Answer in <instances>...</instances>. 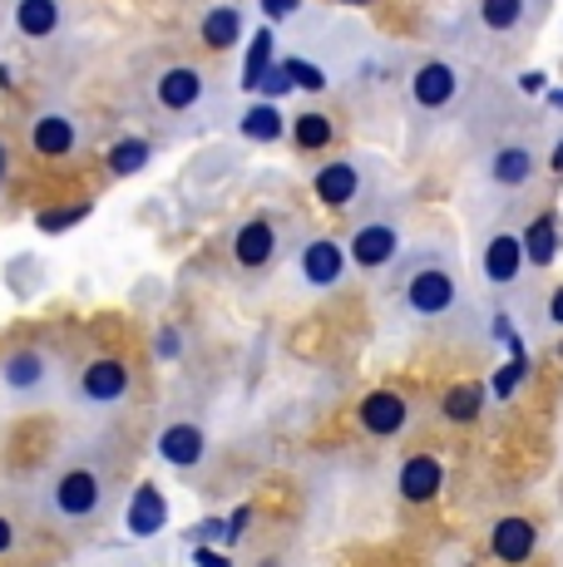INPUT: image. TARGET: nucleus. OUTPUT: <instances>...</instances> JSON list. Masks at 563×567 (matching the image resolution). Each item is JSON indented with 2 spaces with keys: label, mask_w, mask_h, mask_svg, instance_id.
Wrapping results in <instances>:
<instances>
[{
  "label": "nucleus",
  "mask_w": 563,
  "mask_h": 567,
  "mask_svg": "<svg viewBox=\"0 0 563 567\" xmlns=\"http://www.w3.org/2000/svg\"><path fill=\"white\" fill-rule=\"evenodd\" d=\"M40 504H45V514L64 523V528H84V523H94L104 514V504H110V478H104V468L74 460V464H60L55 474L45 478V488H40Z\"/></svg>",
  "instance_id": "nucleus-1"
},
{
  "label": "nucleus",
  "mask_w": 563,
  "mask_h": 567,
  "mask_svg": "<svg viewBox=\"0 0 563 567\" xmlns=\"http://www.w3.org/2000/svg\"><path fill=\"white\" fill-rule=\"evenodd\" d=\"M60 385V361L50 346H16V351L0 355V395L16 400V405H35L50 390Z\"/></svg>",
  "instance_id": "nucleus-2"
},
{
  "label": "nucleus",
  "mask_w": 563,
  "mask_h": 567,
  "mask_svg": "<svg viewBox=\"0 0 563 567\" xmlns=\"http://www.w3.org/2000/svg\"><path fill=\"white\" fill-rule=\"evenodd\" d=\"M460 307V281H454L450 267H440V261H430V267L410 271L406 277V311L420 316V321H436V316H446Z\"/></svg>",
  "instance_id": "nucleus-3"
},
{
  "label": "nucleus",
  "mask_w": 563,
  "mask_h": 567,
  "mask_svg": "<svg viewBox=\"0 0 563 567\" xmlns=\"http://www.w3.org/2000/svg\"><path fill=\"white\" fill-rule=\"evenodd\" d=\"M129 390H134V375H129V365L119 361V355H94V361L74 375V395L90 410H114L119 400H129Z\"/></svg>",
  "instance_id": "nucleus-4"
},
{
  "label": "nucleus",
  "mask_w": 563,
  "mask_h": 567,
  "mask_svg": "<svg viewBox=\"0 0 563 567\" xmlns=\"http://www.w3.org/2000/svg\"><path fill=\"white\" fill-rule=\"evenodd\" d=\"M297 267H301V281H307L311 291H331V287L346 281L351 261H346V247L337 243V237H311V243L301 247Z\"/></svg>",
  "instance_id": "nucleus-5"
},
{
  "label": "nucleus",
  "mask_w": 563,
  "mask_h": 567,
  "mask_svg": "<svg viewBox=\"0 0 563 567\" xmlns=\"http://www.w3.org/2000/svg\"><path fill=\"white\" fill-rule=\"evenodd\" d=\"M400 252V233H396V223H361L356 227V237H351V247H346V261L351 267H361V271H381V267H391Z\"/></svg>",
  "instance_id": "nucleus-6"
},
{
  "label": "nucleus",
  "mask_w": 563,
  "mask_h": 567,
  "mask_svg": "<svg viewBox=\"0 0 563 567\" xmlns=\"http://www.w3.org/2000/svg\"><path fill=\"white\" fill-rule=\"evenodd\" d=\"M454 94H460V74H454L450 60H426L416 74H410V100L420 109H430V114L454 104Z\"/></svg>",
  "instance_id": "nucleus-7"
},
{
  "label": "nucleus",
  "mask_w": 563,
  "mask_h": 567,
  "mask_svg": "<svg viewBox=\"0 0 563 567\" xmlns=\"http://www.w3.org/2000/svg\"><path fill=\"white\" fill-rule=\"evenodd\" d=\"M277 257V227H273V217H247L243 227H237V237H233V261L243 271H263L267 261Z\"/></svg>",
  "instance_id": "nucleus-8"
},
{
  "label": "nucleus",
  "mask_w": 563,
  "mask_h": 567,
  "mask_svg": "<svg viewBox=\"0 0 563 567\" xmlns=\"http://www.w3.org/2000/svg\"><path fill=\"white\" fill-rule=\"evenodd\" d=\"M158 460H164L168 468H183V474H188V468H198L203 460H208V434L188 420L168 424V430L158 434Z\"/></svg>",
  "instance_id": "nucleus-9"
},
{
  "label": "nucleus",
  "mask_w": 563,
  "mask_h": 567,
  "mask_svg": "<svg viewBox=\"0 0 563 567\" xmlns=\"http://www.w3.org/2000/svg\"><path fill=\"white\" fill-rule=\"evenodd\" d=\"M361 430L366 434H376V440H391V434L406 430V420H410V405L396 395V390H371V395L361 400Z\"/></svg>",
  "instance_id": "nucleus-10"
},
{
  "label": "nucleus",
  "mask_w": 563,
  "mask_h": 567,
  "mask_svg": "<svg viewBox=\"0 0 563 567\" xmlns=\"http://www.w3.org/2000/svg\"><path fill=\"white\" fill-rule=\"evenodd\" d=\"M490 553L500 563H509V567L529 563L539 553V528L529 518H500L494 523V533H490Z\"/></svg>",
  "instance_id": "nucleus-11"
},
{
  "label": "nucleus",
  "mask_w": 563,
  "mask_h": 567,
  "mask_svg": "<svg viewBox=\"0 0 563 567\" xmlns=\"http://www.w3.org/2000/svg\"><path fill=\"white\" fill-rule=\"evenodd\" d=\"M400 498L406 504H430V498L440 494V484H446V468H440L436 454H410L406 464H400Z\"/></svg>",
  "instance_id": "nucleus-12"
},
{
  "label": "nucleus",
  "mask_w": 563,
  "mask_h": 567,
  "mask_svg": "<svg viewBox=\"0 0 563 567\" xmlns=\"http://www.w3.org/2000/svg\"><path fill=\"white\" fill-rule=\"evenodd\" d=\"M158 104L168 109V114H183V109H193L203 100V74L193 70V64H173V70L158 74Z\"/></svg>",
  "instance_id": "nucleus-13"
},
{
  "label": "nucleus",
  "mask_w": 563,
  "mask_h": 567,
  "mask_svg": "<svg viewBox=\"0 0 563 567\" xmlns=\"http://www.w3.org/2000/svg\"><path fill=\"white\" fill-rule=\"evenodd\" d=\"M74 144H80V128L64 114H40L35 124H30V148H35L40 158H64V154H74Z\"/></svg>",
  "instance_id": "nucleus-14"
},
{
  "label": "nucleus",
  "mask_w": 563,
  "mask_h": 567,
  "mask_svg": "<svg viewBox=\"0 0 563 567\" xmlns=\"http://www.w3.org/2000/svg\"><path fill=\"white\" fill-rule=\"evenodd\" d=\"M311 188H317V198L327 207H346L356 193H361V173H356V163H346V158L321 163L317 178H311Z\"/></svg>",
  "instance_id": "nucleus-15"
},
{
  "label": "nucleus",
  "mask_w": 563,
  "mask_h": 567,
  "mask_svg": "<svg viewBox=\"0 0 563 567\" xmlns=\"http://www.w3.org/2000/svg\"><path fill=\"white\" fill-rule=\"evenodd\" d=\"M524 271V252H519V237L514 233H494L490 243H484V277L494 281V287H509V281Z\"/></svg>",
  "instance_id": "nucleus-16"
},
{
  "label": "nucleus",
  "mask_w": 563,
  "mask_h": 567,
  "mask_svg": "<svg viewBox=\"0 0 563 567\" xmlns=\"http://www.w3.org/2000/svg\"><path fill=\"white\" fill-rule=\"evenodd\" d=\"M164 523H168L164 494H158L154 484H139V494L129 498V533H134V538H154Z\"/></svg>",
  "instance_id": "nucleus-17"
},
{
  "label": "nucleus",
  "mask_w": 563,
  "mask_h": 567,
  "mask_svg": "<svg viewBox=\"0 0 563 567\" xmlns=\"http://www.w3.org/2000/svg\"><path fill=\"white\" fill-rule=\"evenodd\" d=\"M490 178L500 183V188H524V183L534 178V154H529L524 144H504L500 154L490 158Z\"/></svg>",
  "instance_id": "nucleus-18"
},
{
  "label": "nucleus",
  "mask_w": 563,
  "mask_h": 567,
  "mask_svg": "<svg viewBox=\"0 0 563 567\" xmlns=\"http://www.w3.org/2000/svg\"><path fill=\"white\" fill-rule=\"evenodd\" d=\"M16 30L30 40H50L60 30V6L55 0H16Z\"/></svg>",
  "instance_id": "nucleus-19"
},
{
  "label": "nucleus",
  "mask_w": 563,
  "mask_h": 567,
  "mask_svg": "<svg viewBox=\"0 0 563 567\" xmlns=\"http://www.w3.org/2000/svg\"><path fill=\"white\" fill-rule=\"evenodd\" d=\"M519 252H524V267H554V252H559L554 217H534L529 233L519 237Z\"/></svg>",
  "instance_id": "nucleus-20"
},
{
  "label": "nucleus",
  "mask_w": 563,
  "mask_h": 567,
  "mask_svg": "<svg viewBox=\"0 0 563 567\" xmlns=\"http://www.w3.org/2000/svg\"><path fill=\"white\" fill-rule=\"evenodd\" d=\"M287 134H291V144H297L301 154H317V148H327L331 138H337V128H331V118H327V114L307 109V114H297V118L287 124Z\"/></svg>",
  "instance_id": "nucleus-21"
},
{
  "label": "nucleus",
  "mask_w": 563,
  "mask_h": 567,
  "mask_svg": "<svg viewBox=\"0 0 563 567\" xmlns=\"http://www.w3.org/2000/svg\"><path fill=\"white\" fill-rule=\"evenodd\" d=\"M243 40V16H237L233 6H213L208 16H203V45L208 50H227Z\"/></svg>",
  "instance_id": "nucleus-22"
},
{
  "label": "nucleus",
  "mask_w": 563,
  "mask_h": 567,
  "mask_svg": "<svg viewBox=\"0 0 563 567\" xmlns=\"http://www.w3.org/2000/svg\"><path fill=\"white\" fill-rule=\"evenodd\" d=\"M282 134H287V124H282L277 104H263V100H257V104L243 114V138H257V144H277Z\"/></svg>",
  "instance_id": "nucleus-23"
},
{
  "label": "nucleus",
  "mask_w": 563,
  "mask_h": 567,
  "mask_svg": "<svg viewBox=\"0 0 563 567\" xmlns=\"http://www.w3.org/2000/svg\"><path fill=\"white\" fill-rule=\"evenodd\" d=\"M149 158H154V144H149V138H139V134H129V138H119V144L110 148V173L129 178V173L149 168Z\"/></svg>",
  "instance_id": "nucleus-24"
},
{
  "label": "nucleus",
  "mask_w": 563,
  "mask_h": 567,
  "mask_svg": "<svg viewBox=\"0 0 563 567\" xmlns=\"http://www.w3.org/2000/svg\"><path fill=\"white\" fill-rule=\"evenodd\" d=\"M480 405H484V390H480V385H450V390H446V400H440L446 420H454V424L480 420Z\"/></svg>",
  "instance_id": "nucleus-25"
},
{
  "label": "nucleus",
  "mask_w": 563,
  "mask_h": 567,
  "mask_svg": "<svg viewBox=\"0 0 563 567\" xmlns=\"http://www.w3.org/2000/svg\"><path fill=\"white\" fill-rule=\"evenodd\" d=\"M519 20H524V0H480V25L494 30V35L514 30Z\"/></svg>",
  "instance_id": "nucleus-26"
},
{
  "label": "nucleus",
  "mask_w": 563,
  "mask_h": 567,
  "mask_svg": "<svg viewBox=\"0 0 563 567\" xmlns=\"http://www.w3.org/2000/svg\"><path fill=\"white\" fill-rule=\"evenodd\" d=\"M267 64H273V30H257V40L253 45H247V70H243V90L253 94L257 90V80H263L267 74Z\"/></svg>",
  "instance_id": "nucleus-27"
},
{
  "label": "nucleus",
  "mask_w": 563,
  "mask_h": 567,
  "mask_svg": "<svg viewBox=\"0 0 563 567\" xmlns=\"http://www.w3.org/2000/svg\"><path fill=\"white\" fill-rule=\"evenodd\" d=\"M282 70H287V84H297V90H307V94L327 90V74H321L311 60H301V54H291V60H282Z\"/></svg>",
  "instance_id": "nucleus-28"
},
{
  "label": "nucleus",
  "mask_w": 563,
  "mask_h": 567,
  "mask_svg": "<svg viewBox=\"0 0 563 567\" xmlns=\"http://www.w3.org/2000/svg\"><path fill=\"white\" fill-rule=\"evenodd\" d=\"M524 370H529V361H524V351H519L504 370H494V395H500V400H504V395H514V385L524 380Z\"/></svg>",
  "instance_id": "nucleus-29"
},
{
  "label": "nucleus",
  "mask_w": 563,
  "mask_h": 567,
  "mask_svg": "<svg viewBox=\"0 0 563 567\" xmlns=\"http://www.w3.org/2000/svg\"><path fill=\"white\" fill-rule=\"evenodd\" d=\"M20 543H25V533H20V523L6 514V508H0V563L6 558H16L20 553Z\"/></svg>",
  "instance_id": "nucleus-30"
},
{
  "label": "nucleus",
  "mask_w": 563,
  "mask_h": 567,
  "mask_svg": "<svg viewBox=\"0 0 563 567\" xmlns=\"http://www.w3.org/2000/svg\"><path fill=\"white\" fill-rule=\"evenodd\" d=\"M287 90H291V84H287V70H282V64H267V74L257 80L253 94H263V104H273L277 94H287Z\"/></svg>",
  "instance_id": "nucleus-31"
},
{
  "label": "nucleus",
  "mask_w": 563,
  "mask_h": 567,
  "mask_svg": "<svg viewBox=\"0 0 563 567\" xmlns=\"http://www.w3.org/2000/svg\"><path fill=\"white\" fill-rule=\"evenodd\" d=\"M90 213V207H64V213H40V227H45V233H60V227H70L74 217H84Z\"/></svg>",
  "instance_id": "nucleus-32"
},
{
  "label": "nucleus",
  "mask_w": 563,
  "mask_h": 567,
  "mask_svg": "<svg viewBox=\"0 0 563 567\" xmlns=\"http://www.w3.org/2000/svg\"><path fill=\"white\" fill-rule=\"evenodd\" d=\"M178 351H183V336L173 331V326H168V331H158V341H154V355H158V361H173Z\"/></svg>",
  "instance_id": "nucleus-33"
},
{
  "label": "nucleus",
  "mask_w": 563,
  "mask_h": 567,
  "mask_svg": "<svg viewBox=\"0 0 563 567\" xmlns=\"http://www.w3.org/2000/svg\"><path fill=\"white\" fill-rule=\"evenodd\" d=\"M193 563H198V567H233L223 553H213V548H198V553H193Z\"/></svg>",
  "instance_id": "nucleus-34"
},
{
  "label": "nucleus",
  "mask_w": 563,
  "mask_h": 567,
  "mask_svg": "<svg viewBox=\"0 0 563 567\" xmlns=\"http://www.w3.org/2000/svg\"><path fill=\"white\" fill-rule=\"evenodd\" d=\"M263 6H267V16H273V20H282V16H291L301 0H263Z\"/></svg>",
  "instance_id": "nucleus-35"
},
{
  "label": "nucleus",
  "mask_w": 563,
  "mask_h": 567,
  "mask_svg": "<svg viewBox=\"0 0 563 567\" xmlns=\"http://www.w3.org/2000/svg\"><path fill=\"white\" fill-rule=\"evenodd\" d=\"M549 321H554V326H563V287L554 291V301H549Z\"/></svg>",
  "instance_id": "nucleus-36"
},
{
  "label": "nucleus",
  "mask_w": 563,
  "mask_h": 567,
  "mask_svg": "<svg viewBox=\"0 0 563 567\" xmlns=\"http://www.w3.org/2000/svg\"><path fill=\"white\" fill-rule=\"evenodd\" d=\"M247 518H253V514H247V508H237V514H233V523H227V533H233V538H237V533L247 528Z\"/></svg>",
  "instance_id": "nucleus-37"
},
{
  "label": "nucleus",
  "mask_w": 563,
  "mask_h": 567,
  "mask_svg": "<svg viewBox=\"0 0 563 567\" xmlns=\"http://www.w3.org/2000/svg\"><path fill=\"white\" fill-rule=\"evenodd\" d=\"M6 173H10V148L0 144V183H6Z\"/></svg>",
  "instance_id": "nucleus-38"
},
{
  "label": "nucleus",
  "mask_w": 563,
  "mask_h": 567,
  "mask_svg": "<svg viewBox=\"0 0 563 567\" xmlns=\"http://www.w3.org/2000/svg\"><path fill=\"white\" fill-rule=\"evenodd\" d=\"M549 104H554V109H563V90H554V94H549Z\"/></svg>",
  "instance_id": "nucleus-39"
},
{
  "label": "nucleus",
  "mask_w": 563,
  "mask_h": 567,
  "mask_svg": "<svg viewBox=\"0 0 563 567\" xmlns=\"http://www.w3.org/2000/svg\"><path fill=\"white\" fill-rule=\"evenodd\" d=\"M554 168L563 173V138H559V154H554Z\"/></svg>",
  "instance_id": "nucleus-40"
},
{
  "label": "nucleus",
  "mask_w": 563,
  "mask_h": 567,
  "mask_svg": "<svg viewBox=\"0 0 563 567\" xmlns=\"http://www.w3.org/2000/svg\"><path fill=\"white\" fill-rule=\"evenodd\" d=\"M341 6H376V0H341Z\"/></svg>",
  "instance_id": "nucleus-41"
}]
</instances>
